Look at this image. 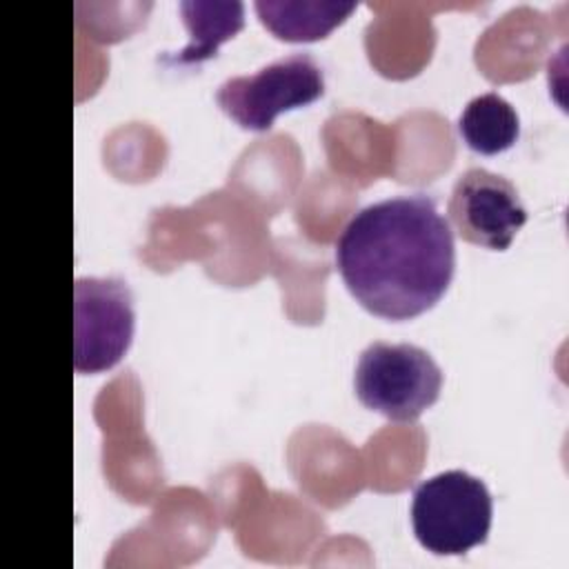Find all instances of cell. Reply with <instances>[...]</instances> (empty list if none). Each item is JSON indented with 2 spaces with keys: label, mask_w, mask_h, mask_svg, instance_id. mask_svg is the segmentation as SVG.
Segmentation results:
<instances>
[{
  "label": "cell",
  "mask_w": 569,
  "mask_h": 569,
  "mask_svg": "<svg viewBox=\"0 0 569 569\" xmlns=\"http://www.w3.org/2000/svg\"><path fill=\"white\" fill-rule=\"evenodd\" d=\"M458 131L469 149L493 156L518 140L520 120L500 93L487 91L467 102L458 118Z\"/></svg>",
  "instance_id": "obj_9"
},
{
  "label": "cell",
  "mask_w": 569,
  "mask_h": 569,
  "mask_svg": "<svg viewBox=\"0 0 569 569\" xmlns=\"http://www.w3.org/2000/svg\"><path fill=\"white\" fill-rule=\"evenodd\" d=\"M493 500L487 485L449 469L422 480L411 500V525L418 542L438 556H460L487 540Z\"/></svg>",
  "instance_id": "obj_2"
},
{
  "label": "cell",
  "mask_w": 569,
  "mask_h": 569,
  "mask_svg": "<svg viewBox=\"0 0 569 569\" xmlns=\"http://www.w3.org/2000/svg\"><path fill=\"white\" fill-rule=\"evenodd\" d=\"M442 387L438 362L411 342H371L362 349L353 389L358 400L391 420H413L429 409Z\"/></svg>",
  "instance_id": "obj_3"
},
{
  "label": "cell",
  "mask_w": 569,
  "mask_h": 569,
  "mask_svg": "<svg viewBox=\"0 0 569 569\" xmlns=\"http://www.w3.org/2000/svg\"><path fill=\"white\" fill-rule=\"evenodd\" d=\"M136 329L133 296L124 280L78 278L73 284V369L102 373L127 353Z\"/></svg>",
  "instance_id": "obj_5"
},
{
  "label": "cell",
  "mask_w": 569,
  "mask_h": 569,
  "mask_svg": "<svg viewBox=\"0 0 569 569\" xmlns=\"http://www.w3.org/2000/svg\"><path fill=\"white\" fill-rule=\"evenodd\" d=\"M447 213L467 242L502 251L527 222L518 189L485 167L462 171L451 189Z\"/></svg>",
  "instance_id": "obj_6"
},
{
  "label": "cell",
  "mask_w": 569,
  "mask_h": 569,
  "mask_svg": "<svg viewBox=\"0 0 569 569\" xmlns=\"http://www.w3.org/2000/svg\"><path fill=\"white\" fill-rule=\"evenodd\" d=\"M180 13L189 31V42L176 56L164 58L176 64H198L216 56L218 47L233 38L244 24V4L238 0H184Z\"/></svg>",
  "instance_id": "obj_8"
},
{
  "label": "cell",
  "mask_w": 569,
  "mask_h": 569,
  "mask_svg": "<svg viewBox=\"0 0 569 569\" xmlns=\"http://www.w3.org/2000/svg\"><path fill=\"white\" fill-rule=\"evenodd\" d=\"M336 264L367 311L409 320L447 291L456 269L453 231L425 193L385 198L349 218L336 240Z\"/></svg>",
  "instance_id": "obj_1"
},
{
  "label": "cell",
  "mask_w": 569,
  "mask_h": 569,
  "mask_svg": "<svg viewBox=\"0 0 569 569\" xmlns=\"http://www.w3.org/2000/svg\"><path fill=\"white\" fill-rule=\"evenodd\" d=\"M256 11L262 24L289 42H311L325 38L353 9V0H258Z\"/></svg>",
  "instance_id": "obj_7"
},
{
  "label": "cell",
  "mask_w": 569,
  "mask_h": 569,
  "mask_svg": "<svg viewBox=\"0 0 569 569\" xmlns=\"http://www.w3.org/2000/svg\"><path fill=\"white\" fill-rule=\"evenodd\" d=\"M325 93V73L313 56L296 51L282 56L256 73L224 80L216 100L240 127L264 131L289 109L307 107Z\"/></svg>",
  "instance_id": "obj_4"
}]
</instances>
